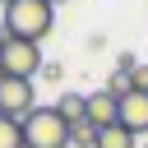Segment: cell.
I'll return each mask as SVG.
<instances>
[{"label":"cell","instance_id":"cell-1","mask_svg":"<svg viewBox=\"0 0 148 148\" xmlns=\"http://www.w3.org/2000/svg\"><path fill=\"white\" fill-rule=\"evenodd\" d=\"M56 23V5L51 0H9L5 5V32L18 37V42H42Z\"/></svg>","mask_w":148,"mask_h":148},{"label":"cell","instance_id":"cell-2","mask_svg":"<svg viewBox=\"0 0 148 148\" xmlns=\"http://www.w3.org/2000/svg\"><path fill=\"white\" fill-rule=\"evenodd\" d=\"M23 143L28 148H69V120L56 106H32L23 116Z\"/></svg>","mask_w":148,"mask_h":148},{"label":"cell","instance_id":"cell-3","mask_svg":"<svg viewBox=\"0 0 148 148\" xmlns=\"http://www.w3.org/2000/svg\"><path fill=\"white\" fill-rule=\"evenodd\" d=\"M42 65H46V60H42V42H18V37L5 42L0 74H9V79H37Z\"/></svg>","mask_w":148,"mask_h":148},{"label":"cell","instance_id":"cell-4","mask_svg":"<svg viewBox=\"0 0 148 148\" xmlns=\"http://www.w3.org/2000/svg\"><path fill=\"white\" fill-rule=\"evenodd\" d=\"M37 106V92H32V79H0V116H14L23 120L28 111Z\"/></svg>","mask_w":148,"mask_h":148},{"label":"cell","instance_id":"cell-5","mask_svg":"<svg viewBox=\"0 0 148 148\" xmlns=\"http://www.w3.org/2000/svg\"><path fill=\"white\" fill-rule=\"evenodd\" d=\"M88 125L92 130H106V125H120V97L116 92H92L88 97Z\"/></svg>","mask_w":148,"mask_h":148},{"label":"cell","instance_id":"cell-6","mask_svg":"<svg viewBox=\"0 0 148 148\" xmlns=\"http://www.w3.org/2000/svg\"><path fill=\"white\" fill-rule=\"evenodd\" d=\"M120 125L130 134H148V92H125L120 97Z\"/></svg>","mask_w":148,"mask_h":148},{"label":"cell","instance_id":"cell-7","mask_svg":"<svg viewBox=\"0 0 148 148\" xmlns=\"http://www.w3.org/2000/svg\"><path fill=\"white\" fill-rule=\"evenodd\" d=\"M56 111H60L69 125H79V120H88V97H83V92H60V97H56Z\"/></svg>","mask_w":148,"mask_h":148},{"label":"cell","instance_id":"cell-8","mask_svg":"<svg viewBox=\"0 0 148 148\" xmlns=\"http://www.w3.org/2000/svg\"><path fill=\"white\" fill-rule=\"evenodd\" d=\"M97 148H139V134H130L125 125H106L97 130Z\"/></svg>","mask_w":148,"mask_h":148},{"label":"cell","instance_id":"cell-9","mask_svg":"<svg viewBox=\"0 0 148 148\" xmlns=\"http://www.w3.org/2000/svg\"><path fill=\"white\" fill-rule=\"evenodd\" d=\"M0 148H28V143H23V120L0 116Z\"/></svg>","mask_w":148,"mask_h":148},{"label":"cell","instance_id":"cell-10","mask_svg":"<svg viewBox=\"0 0 148 148\" xmlns=\"http://www.w3.org/2000/svg\"><path fill=\"white\" fill-rule=\"evenodd\" d=\"M69 148H97V130H92L88 120L69 125Z\"/></svg>","mask_w":148,"mask_h":148},{"label":"cell","instance_id":"cell-11","mask_svg":"<svg viewBox=\"0 0 148 148\" xmlns=\"http://www.w3.org/2000/svg\"><path fill=\"white\" fill-rule=\"evenodd\" d=\"M130 79H134V88H139V92H148V65H139Z\"/></svg>","mask_w":148,"mask_h":148},{"label":"cell","instance_id":"cell-12","mask_svg":"<svg viewBox=\"0 0 148 148\" xmlns=\"http://www.w3.org/2000/svg\"><path fill=\"white\" fill-rule=\"evenodd\" d=\"M60 74H65V65H60V60H51V65H42V79H60Z\"/></svg>","mask_w":148,"mask_h":148},{"label":"cell","instance_id":"cell-13","mask_svg":"<svg viewBox=\"0 0 148 148\" xmlns=\"http://www.w3.org/2000/svg\"><path fill=\"white\" fill-rule=\"evenodd\" d=\"M5 42H9V32H5V28H0V56H5Z\"/></svg>","mask_w":148,"mask_h":148},{"label":"cell","instance_id":"cell-14","mask_svg":"<svg viewBox=\"0 0 148 148\" xmlns=\"http://www.w3.org/2000/svg\"><path fill=\"white\" fill-rule=\"evenodd\" d=\"M0 5H9V0H0Z\"/></svg>","mask_w":148,"mask_h":148},{"label":"cell","instance_id":"cell-15","mask_svg":"<svg viewBox=\"0 0 148 148\" xmlns=\"http://www.w3.org/2000/svg\"><path fill=\"white\" fill-rule=\"evenodd\" d=\"M51 5H60V0H51Z\"/></svg>","mask_w":148,"mask_h":148},{"label":"cell","instance_id":"cell-16","mask_svg":"<svg viewBox=\"0 0 148 148\" xmlns=\"http://www.w3.org/2000/svg\"><path fill=\"white\" fill-rule=\"evenodd\" d=\"M0 79H5V74H0Z\"/></svg>","mask_w":148,"mask_h":148},{"label":"cell","instance_id":"cell-17","mask_svg":"<svg viewBox=\"0 0 148 148\" xmlns=\"http://www.w3.org/2000/svg\"><path fill=\"white\" fill-rule=\"evenodd\" d=\"M143 148H148V143H143Z\"/></svg>","mask_w":148,"mask_h":148}]
</instances>
